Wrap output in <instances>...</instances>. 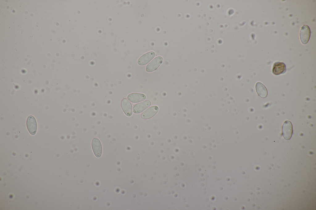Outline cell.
<instances>
[{"label": "cell", "instance_id": "cell-4", "mask_svg": "<svg viewBox=\"0 0 316 210\" xmlns=\"http://www.w3.org/2000/svg\"><path fill=\"white\" fill-rule=\"evenodd\" d=\"M91 145L94 155L97 157H100L102 152V146L100 141L98 138H94L92 140Z\"/></svg>", "mask_w": 316, "mask_h": 210}, {"label": "cell", "instance_id": "cell-5", "mask_svg": "<svg viewBox=\"0 0 316 210\" xmlns=\"http://www.w3.org/2000/svg\"><path fill=\"white\" fill-rule=\"evenodd\" d=\"M154 52L151 51L148 52L141 56L138 59V64L141 66L144 65L148 63L155 57Z\"/></svg>", "mask_w": 316, "mask_h": 210}, {"label": "cell", "instance_id": "cell-6", "mask_svg": "<svg viewBox=\"0 0 316 210\" xmlns=\"http://www.w3.org/2000/svg\"><path fill=\"white\" fill-rule=\"evenodd\" d=\"M286 66L284 63L276 62L274 64L272 69L273 74L279 75L283 74L286 72Z\"/></svg>", "mask_w": 316, "mask_h": 210}, {"label": "cell", "instance_id": "cell-7", "mask_svg": "<svg viewBox=\"0 0 316 210\" xmlns=\"http://www.w3.org/2000/svg\"><path fill=\"white\" fill-rule=\"evenodd\" d=\"M159 107L157 106H152L141 114V117L143 119H149L154 116L157 113Z\"/></svg>", "mask_w": 316, "mask_h": 210}, {"label": "cell", "instance_id": "cell-2", "mask_svg": "<svg viewBox=\"0 0 316 210\" xmlns=\"http://www.w3.org/2000/svg\"><path fill=\"white\" fill-rule=\"evenodd\" d=\"M310 35V30L308 26L304 25L301 27L300 32V39L303 44L307 43Z\"/></svg>", "mask_w": 316, "mask_h": 210}, {"label": "cell", "instance_id": "cell-10", "mask_svg": "<svg viewBox=\"0 0 316 210\" xmlns=\"http://www.w3.org/2000/svg\"><path fill=\"white\" fill-rule=\"evenodd\" d=\"M122 108L125 114L128 116L132 114V106L131 103L126 98L122 99L121 103Z\"/></svg>", "mask_w": 316, "mask_h": 210}, {"label": "cell", "instance_id": "cell-12", "mask_svg": "<svg viewBox=\"0 0 316 210\" xmlns=\"http://www.w3.org/2000/svg\"><path fill=\"white\" fill-rule=\"evenodd\" d=\"M256 90L258 95L262 98H266L268 92L265 86L261 83L258 82L256 85Z\"/></svg>", "mask_w": 316, "mask_h": 210}, {"label": "cell", "instance_id": "cell-3", "mask_svg": "<svg viewBox=\"0 0 316 210\" xmlns=\"http://www.w3.org/2000/svg\"><path fill=\"white\" fill-rule=\"evenodd\" d=\"M163 61V58L161 56L156 57L147 65L146 71L150 72L156 70L162 63Z\"/></svg>", "mask_w": 316, "mask_h": 210}, {"label": "cell", "instance_id": "cell-8", "mask_svg": "<svg viewBox=\"0 0 316 210\" xmlns=\"http://www.w3.org/2000/svg\"><path fill=\"white\" fill-rule=\"evenodd\" d=\"M27 125L30 133L32 135L35 134L37 130V124L35 118L30 115L27 118Z\"/></svg>", "mask_w": 316, "mask_h": 210}, {"label": "cell", "instance_id": "cell-11", "mask_svg": "<svg viewBox=\"0 0 316 210\" xmlns=\"http://www.w3.org/2000/svg\"><path fill=\"white\" fill-rule=\"evenodd\" d=\"M127 98L132 103H137L144 100L146 98V96L142 93H132L127 95Z\"/></svg>", "mask_w": 316, "mask_h": 210}, {"label": "cell", "instance_id": "cell-1", "mask_svg": "<svg viewBox=\"0 0 316 210\" xmlns=\"http://www.w3.org/2000/svg\"><path fill=\"white\" fill-rule=\"evenodd\" d=\"M293 134V126L291 122L288 120L285 121L282 127V134L284 138L286 140L290 139Z\"/></svg>", "mask_w": 316, "mask_h": 210}, {"label": "cell", "instance_id": "cell-9", "mask_svg": "<svg viewBox=\"0 0 316 210\" xmlns=\"http://www.w3.org/2000/svg\"><path fill=\"white\" fill-rule=\"evenodd\" d=\"M151 104L149 100H145L136 104L133 108V111L135 113H140L149 107Z\"/></svg>", "mask_w": 316, "mask_h": 210}]
</instances>
